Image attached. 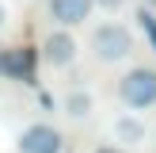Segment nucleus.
<instances>
[{
    "instance_id": "20e7f679",
    "label": "nucleus",
    "mask_w": 156,
    "mask_h": 153,
    "mask_svg": "<svg viewBox=\"0 0 156 153\" xmlns=\"http://www.w3.org/2000/svg\"><path fill=\"white\" fill-rule=\"evenodd\" d=\"M76 54H80V46H76L73 31L57 27V31H50V35L42 38V50H38V58H42L50 69H69V65L76 61Z\"/></svg>"
},
{
    "instance_id": "f03ea898",
    "label": "nucleus",
    "mask_w": 156,
    "mask_h": 153,
    "mask_svg": "<svg viewBox=\"0 0 156 153\" xmlns=\"http://www.w3.org/2000/svg\"><path fill=\"white\" fill-rule=\"evenodd\" d=\"M118 99L133 111H145V107H156V69L149 65H133L129 73H122L118 80Z\"/></svg>"
},
{
    "instance_id": "ddd939ff",
    "label": "nucleus",
    "mask_w": 156,
    "mask_h": 153,
    "mask_svg": "<svg viewBox=\"0 0 156 153\" xmlns=\"http://www.w3.org/2000/svg\"><path fill=\"white\" fill-rule=\"evenodd\" d=\"M0 76H4V50H0Z\"/></svg>"
},
{
    "instance_id": "39448f33",
    "label": "nucleus",
    "mask_w": 156,
    "mask_h": 153,
    "mask_svg": "<svg viewBox=\"0 0 156 153\" xmlns=\"http://www.w3.org/2000/svg\"><path fill=\"white\" fill-rule=\"evenodd\" d=\"M46 12H50V19L57 23V27H80V23L91 19V12H95V0H46Z\"/></svg>"
},
{
    "instance_id": "6e6552de",
    "label": "nucleus",
    "mask_w": 156,
    "mask_h": 153,
    "mask_svg": "<svg viewBox=\"0 0 156 153\" xmlns=\"http://www.w3.org/2000/svg\"><path fill=\"white\" fill-rule=\"evenodd\" d=\"M65 115L69 119H88L91 115V107H95V99H91V92H84V88H76V92H69L65 96Z\"/></svg>"
},
{
    "instance_id": "0eeeda50",
    "label": "nucleus",
    "mask_w": 156,
    "mask_h": 153,
    "mask_svg": "<svg viewBox=\"0 0 156 153\" xmlns=\"http://www.w3.org/2000/svg\"><path fill=\"white\" fill-rule=\"evenodd\" d=\"M114 138L126 142V145H141L145 138H149V126H145L137 115H118V119H114Z\"/></svg>"
},
{
    "instance_id": "f257e3e1",
    "label": "nucleus",
    "mask_w": 156,
    "mask_h": 153,
    "mask_svg": "<svg viewBox=\"0 0 156 153\" xmlns=\"http://www.w3.org/2000/svg\"><path fill=\"white\" fill-rule=\"evenodd\" d=\"M91 54H95V61H103V65H114V61H126L129 54H133V31L126 27V23H99L95 31H91Z\"/></svg>"
},
{
    "instance_id": "1a4fd4ad",
    "label": "nucleus",
    "mask_w": 156,
    "mask_h": 153,
    "mask_svg": "<svg viewBox=\"0 0 156 153\" xmlns=\"http://www.w3.org/2000/svg\"><path fill=\"white\" fill-rule=\"evenodd\" d=\"M133 19H137V27H141V35H145V42H149V50L156 54V12H152V8H137V15H133Z\"/></svg>"
},
{
    "instance_id": "4468645a",
    "label": "nucleus",
    "mask_w": 156,
    "mask_h": 153,
    "mask_svg": "<svg viewBox=\"0 0 156 153\" xmlns=\"http://www.w3.org/2000/svg\"><path fill=\"white\" fill-rule=\"evenodd\" d=\"M145 8H152V12H156V0H145Z\"/></svg>"
},
{
    "instance_id": "9b49d317",
    "label": "nucleus",
    "mask_w": 156,
    "mask_h": 153,
    "mask_svg": "<svg viewBox=\"0 0 156 153\" xmlns=\"http://www.w3.org/2000/svg\"><path fill=\"white\" fill-rule=\"evenodd\" d=\"M91 153H126V149H122V145H95Z\"/></svg>"
},
{
    "instance_id": "9d476101",
    "label": "nucleus",
    "mask_w": 156,
    "mask_h": 153,
    "mask_svg": "<svg viewBox=\"0 0 156 153\" xmlns=\"http://www.w3.org/2000/svg\"><path fill=\"white\" fill-rule=\"evenodd\" d=\"M122 4H126V0H95V8H103V12H118Z\"/></svg>"
},
{
    "instance_id": "f8f14e48",
    "label": "nucleus",
    "mask_w": 156,
    "mask_h": 153,
    "mask_svg": "<svg viewBox=\"0 0 156 153\" xmlns=\"http://www.w3.org/2000/svg\"><path fill=\"white\" fill-rule=\"evenodd\" d=\"M8 27V8H4V0H0V31Z\"/></svg>"
},
{
    "instance_id": "7ed1b4c3",
    "label": "nucleus",
    "mask_w": 156,
    "mask_h": 153,
    "mask_svg": "<svg viewBox=\"0 0 156 153\" xmlns=\"http://www.w3.org/2000/svg\"><path fill=\"white\" fill-rule=\"evenodd\" d=\"M15 145H19V153H61L65 138H61V130L53 122H30V126L19 130Z\"/></svg>"
},
{
    "instance_id": "423d86ee",
    "label": "nucleus",
    "mask_w": 156,
    "mask_h": 153,
    "mask_svg": "<svg viewBox=\"0 0 156 153\" xmlns=\"http://www.w3.org/2000/svg\"><path fill=\"white\" fill-rule=\"evenodd\" d=\"M4 76H12V80H30V76H34V58H30V50H4Z\"/></svg>"
}]
</instances>
